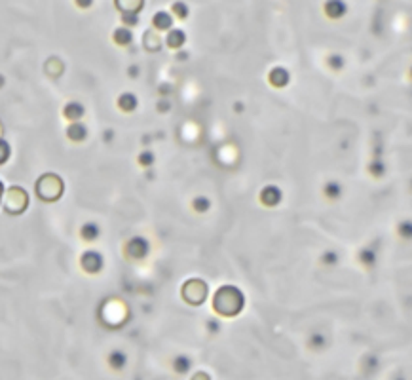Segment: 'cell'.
Listing matches in <instances>:
<instances>
[{
	"instance_id": "1",
	"label": "cell",
	"mask_w": 412,
	"mask_h": 380,
	"mask_svg": "<svg viewBox=\"0 0 412 380\" xmlns=\"http://www.w3.org/2000/svg\"><path fill=\"white\" fill-rule=\"evenodd\" d=\"M245 297L234 285H223L213 297V310L223 317H234L243 310Z\"/></svg>"
},
{
	"instance_id": "2",
	"label": "cell",
	"mask_w": 412,
	"mask_h": 380,
	"mask_svg": "<svg viewBox=\"0 0 412 380\" xmlns=\"http://www.w3.org/2000/svg\"><path fill=\"white\" fill-rule=\"evenodd\" d=\"M65 187H63V181L61 177L53 175V173H46L40 179L37 181V194L38 198L44 201H55L61 198Z\"/></svg>"
},
{
	"instance_id": "3",
	"label": "cell",
	"mask_w": 412,
	"mask_h": 380,
	"mask_svg": "<svg viewBox=\"0 0 412 380\" xmlns=\"http://www.w3.org/2000/svg\"><path fill=\"white\" fill-rule=\"evenodd\" d=\"M29 206V194L25 192L19 187H12L6 194V200H4V209H6L10 215H19L23 213Z\"/></svg>"
},
{
	"instance_id": "4",
	"label": "cell",
	"mask_w": 412,
	"mask_h": 380,
	"mask_svg": "<svg viewBox=\"0 0 412 380\" xmlns=\"http://www.w3.org/2000/svg\"><path fill=\"white\" fill-rule=\"evenodd\" d=\"M182 299L192 304V306H200L203 301L207 299V285L202 280H190L182 285Z\"/></svg>"
},
{
	"instance_id": "5",
	"label": "cell",
	"mask_w": 412,
	"mask_h": 380,
	"mask_svg": "<svg viewBox=\"0 0 412 380\" xmlns=\"http://www.w3.org/2000/svg\"><path fill=\"white\" fill-rule=\"evenodd\" d=\"M125 255L130 258H133V260L145 258L146 255H148V242L141 236L131 238L130 242L125 244Z\"/></svg>"
},
{
	"instance_id": "6",
	"label": "cell",
	"mask_w": 412,
	"mask_h": 380,
	"mask_svg": "<svg viewBox=\"0 0 412 380\" xmlns=\"http://www.w3.org/2000/svg\"><path fill=\"white\" fill-rule=\"evenodd\" d=\"M80 265H82V268H84L87 274H97L103 268V255L93 251V249H89V251L82 253Z\"/></svg>"
},
{
	"instance_id": "7",
	"label": "cell",
	"mask_w": 412,
	"mask_h": 380,
	"mask_svg": "<svg viewBox=\"0 0 412 380\" xmlns=\"http://www.w3.org/2000/svg\"><path fill=\"white\" fill-rule=\"evenodd\" d=\"M281 198H283V194L277 187H266L261 192V201H262V206H266V208H275V206L281 201Z\"/></svg>"
},
{
	"instance_id": "8",
	"label": "cell",
	"mask_w": 412,
	"mask_h": 380,
	"mask_svg": "<svg viewBox=\"0 0 412 380\" xmlns=\"http://www.w3.org/2000/svg\"><path fill=\"white\" fill-rule=\"evenodd\" d=\"M289 78H291L289 71L283 69V67H275V69H272L270 74H268V82L274 87H285L289 84Z\"/></svg>"
},
{
	"instance_id": "9",
	"label": "cell",
	"mask_w": 412,
	"mask_h": 380,
	"mask_svg": "<svg viewBox=\"0 0 412 380\" xmlns=\"http://www.w3.org/2000/svg\"><path fill=\"white\" fill-rule=\"evenodd\" d=\"M84 112H86V108L82 107L80 103H76V101H71V103H67L65 108H63V116H65L67 120H71V122H80V118L84 116Z\"/></svg>"
},
{
	"instance_id": "10",
	"label": "cell",
	"mask_w": 412,
	"mask_h": 380,
	"mask_svg": "<svg viewBox=\"0 0 412 380\" xmlns=\"http://www.w3.org/2000/svg\"><path fill=\"white\" fill-rule=\"evenodd\" d=\"M186 42V35L182 33L181 29H171L166 36V44L171 48V50H181L182 46Z\"/></svg>"
},
{
	"instance_id": "11",
	"label": "cell",
	"mask_w": 412,
	"mask_h": 380,
	"mask_svg": "<svg viewBox=\"0 0 412 380\" xmlns=\"http://www.w3.org/2000/svg\"><path fill=\"white\" fill-rule=\"evenodd\" d=\"M152 25H154V31H171V25H173V15H169L167 12H158V14L152 17Z\"/></svg>"
},
{
	"instance_id": "12",
	"label": "cell",
	"mask_w": 412,
	"mask_h": 380,
	"mask_svg": "<svg viewBox=\"0 0 412 380\" xmlns=\"http://www.w3.org/2000/svg\"><path fill=\"white\" fill-rule=\"evenodd\" d=\"M143 44H145V50L148 51H158L162 48V36H160L158 31H146L145 36H143Z\"/></svg>"
},
{
	"instance_id": "13",
	"label": "cell",
	"mask_w": 412,
	"mask_h": 380,
	"mask_svg": "<svg viewBox=\"0 0 412 380\" xmlns=\"http://www.w3.org/2000/svg\"><path fill=\"white\" fill-rule=\"evenodd\" d=\"M67 137H69L71 141H74V143H80V141H84L87 137V128L82 122L71 124V126L67 128Z\"/></svg>"
},
{
	"instance_id": "14",
	"label": "cell",
	"mask_w": 412,
	"mask_h": 380,
	"mask_svg": "<svg viewBox=\"0 0 412 380\" xmlns=\"http://www.w3.org/2000/svg\"><path fill=\"white\" fill-rule=\"evenodd\" d=\"M118 107L123 112H133L137 108V97L133 94H122L118 97Z\"/></svg>"
},
{
	"instance_id": "15",
	"label": "cell",
	"mask_w": 412,
	"mask_h": 380,
	"mask_svg": "<svg viewBox=\"0 0 412 380\" xmlns=\"http://www.w3.org/2000/svg\"><path fill=\"white\" fill-rule=\"evenodd\" d=\"M99 234H101V230H99V226H97L95 222H86V224L80 228V236L84 238L86 242H95V240L99 238Z\"/></svg>"
},
{
	"instance_id": "16",
	"label": "cell",
	"mask_w": 412,
	"mask_h": 380,
	"mask_svg": "<svg viewBox=\"0 0 412 380\" xmlns=\"http://www.w3.org/2000/svg\"><path fill=\"white\" fill-rule=\"evenodd\" d=\"M325 14L331 19H338L346 14V4L344 2H327L325 4Z\"/></svg>"
},
{
	"instance_id": "17",
	"label": "cell",
	"mask_w": 412,
	"mask_h": 380,
	"mask_svg": "<svg viewBox=\"0 0 412 380\" xmlns=\"http://www.w3.org/2000/svg\"><path fill=\"white\" fill-rule=\"evenodd\" d=\"M112 40H114L118 46H130L131 40H133V35H131V31L128 29V27H120V29L114 31Z\"/></svg>"
},
{
	"instance_id": "18",
	"label": "cell",
	"mask_w": 412,
	"mask_h": 380,
	"mask_svg": "<svg viewBox=\"0 0 412 380\" xmlns=\"http://www.w3.org/2000/svg\"><path fill=\"white\" fill-rule=\"evenodd\" d=\"M190 367H192V359L186 358V356H179V358H175L173 361V369L177 371V373H188L190 371Z\"/></svg>"
},
{
	"instance_id": "19",
	"label": "cell",
	"mask_w": 412,
	"mask_h": 380,
	"mask_svg": "<svg viewBox=\"0 0 412 380\" xmlns=\"http://www.w3.org/2000/svg\"><path fill=\"white\" fill-rule=\"evenodd\" d=\"M125 361H128V358H125V354L120 350H114L109 356V363L112 369H122V367L125 365Z\"/></svg>"
},
{
	"instance_id": "20",
	"label": "cell",
	"mask_w": 412,
	"mask_h": 380,
	"mask_svg": "<svg viewBox=\"0 0 412 380\" xmlns=\"http://www.w3.org/2000/svg\"><path fill=\"white\" fill-rule=\"evenodd\" d=\"M116 8L122 10V14H139V10L143 8V2H116Z\"/></svg>"
},
{
	"instance_id": "21",
	"label": "cell",
	"mask_w": 412,
	"mask_h": 380,
	"mask_svg": "<svg viewBox=\"0 0 412 380\" xmlns=\"http://www.w3.org/2000/svg\"><path fill=\"white\" fill-rule=\"evenodd\" d=\"M323 192H325V196L329 198V200H338L340 194H342V187H340L338 183H327L325 188H323Z\"/></svg>"
},
{
	"instance_id": "22",
	"label": "cell",
	"mask_w": 412,
	"mask_h": 380,
	"mask_svg": "<svg viewBox=\"0 0 412 380\" xmlns=\"http://www.w3.org/2000/svg\"><path fill=\"white\" fill-rule=\"evenodd\" d=\"M63 69H65V67H63V63H61L59 59H55V57L50 59V61H48V65H46V72H48V74H51L53 78H57L59 74L63 72Z\"/></svg>"
},
{
	"instance_id": "23",
	"label": "cell",
	"mask_w": 412,
	"mask_h": 380,
	"mask_svg": "<svg viewBox=\"0 0 412 380\" xmlns=\"http://www.w3.org/2000/svg\"><path fill=\"white\" fill-rule=\"evenodd\" d=\"M327 67L331 69V71L338 72L344 69V57L342 55H338V53H333V55H329L327 57Z\"/></svg>"
},
{
	"instance_id": "24",
	"label": "cell",
	"mask_w": 412,
	"mask_h": 380,
	"mask_svg": "<svg viewBox=\"0 0 412 380\" xmlns=\"http://www.w3.org/2000/svg\"><path fill=\"white\" fill-rule=\"evenodd\" d=\"M192 208H194L196 213H205V211L211 208L209 198H205V196H198V198H194V201H192Z\"/></svg>"
},
{
	"instance_id": "25",
	"label": "cell",
	"mask_w": 412,
	"mask_h": 380,
	"mask_svg": "<svg viewBox=\"0 0 412 380\" xmlns=\"http://www.w3.org/2000/svg\"><path fill=\"white\" fill-rule=\"evenodd\" d=\"M359 260H361L363 265L367 266V268H372L374 266V262H376V255H374V251L370 249V247H367V249H363L361 251V255H359Z\"/></svg>"
},
{
	"instance_id": "26",
	"label": "cell",
	"mask_w": 412,
	"mask_h": 380,
	"mask_svg": "<svg viewBox=\"0 0 412 380\" xmlns=\"http://www.w3.org/2000/svg\"><path fill=\"white\" fill-rule=\"evenodd\" d=\"M171 10H173V14L179 17V19H186L188 15V6L184 4V2H175L173 6H171Z\"/></svg>"
},
{
	"instance_id": "27",
	"label": "cell",
	"mask_w": 412,
	"mask_h": 380,
	"mask_svg": "<svg viewBox=\"0 0 412 380\" xmlns=\"http://www.w3.org/2000/svg\"><path fill=\"white\" fill-rule=\"evenodd\" d=\"M139 164L143 165V167H150V165L154 164V154H152L150 151L141 152V156H139Z\"/></svg>"
},
{
	"instance_id": "28",
	"label": "cell",
	"mask_w": 412,
	"mask_h": 380,
	"mask_svg": "<svg viewBox=\"0 0 412 380\" xmlns=\"http://www.w3.org/2000/svg\"><path fill=\"white\" fill-rule=\"evenodd\" d=\"M8 158H10V144L4 139H0V164L8 162Z\"/></svg>"
},
{
	"instance_id": "29",
	"label": "cell",
	"mask_w": 412,
	"mask_h": 380,
	"mask_svg": "<svg viewBox=\"0 0 412 380\" xmlns=\"http://www.w3.org/2000/svg\"><path fill=\"white\" fill-rule=\"evenodd\" d=\"M122 23L123 25H130V27H135L139 23V15L137 14H122Z\"/></svg>"
},
{
	"instance_id": "30",
	"label": "cell",
	"mask_w": 412,
	"mask_h": 380,
	"mask_svg": "<svg viewBox=\"0 0 412 380\" xmlns=\"http://www.w3.org/2000/svg\"><path fill=\"white\" fill-rule=\"evenodd\" d=\"M336 260H338V255H336L334 251H329L323 255V262H325V265H334Z\"/></svg>"
},
{
	"instance_id": "31",
	"label": "cell",
	"mask_w": 412,
	"mask_h": 380,
	"mask_svg": "<svg viewBox=\"0 0 412 380\" xmlns=\"http://www.w3.org/2000/svg\"><path fill=\"white\" fill-rule=\"evenodd\" d=\"M370 173H372V175H376V177H382L384 173H386V169H384L382 164H372V165H370Z\"/></svg>"
},
{
	"instance_id": "32",
	"label": "cell",
	"mask_w": 412,
	"mask_h": 380,
	"mask_svg": "<svg viewBox=\"0 0 412 380\" xmlns=\"http://www.w3.org/2000/svg\"><path fill=\"white\" fill-rule=\"evenodd\" d=\"M323 342H325V337H321V335H313L310 338V346H315V348H319Z\"/></svg>"
},
{
	"instance_id": "33",
	"label": "cell",
	"mask_w": 412,
	"mask_h": 380,
	"mask_svg": "<svg viewBox=\"0 0 412 380\" xmlns=\"http://www.w3.org/2000/svg\"><path fill=\"white\" fill-rule=\"evenodd\" d=\"M158 110H162V112L169 110V103H158Z\"/></svg>"
},
{
	"instance_id": "34",
	"label": "cell",
	"mask_w": 412,
	"mask_h": 380,
	"mask_svg": "<svg viewBox=\"0 0 412 380\" xmlns=\"http://www.w3.org/2000/svg\"><path fill=\"white\" fill-rule=\"evenodd\" d=\"M128 72H130V74H131V78H137L139 69H137V67H131V69H130V71H128Z\"/></svg>"
},
{
	"instance_id": "35",
	"label": "cell",
	"mask_w": 412,
	"mask_h": 380,
	"mask_svg": "<svg viewBox=\"0 0 412 380\" xmlns=\"http://www.w3.org/2000/svg\"><path fill=\"white\" fill-rule=\"evenodd\" d=\"M194 380H209V376H207L205 373H198L194 376Z\"/></svg>"
},
{
	"instance_id": "36",
	"label": "cell",
	"mask_w": 412,
	"mask_h": 380,
	"mask_svg": "<svg viewBox=\"0 0 412 380\" xmlns=\"http://www.w3.org/2000/svg\"><path fill=\"white\" fill-rule=\"evenodd\" d=\"M2 192H4V187H2V183H0V201H2Z\"/></svg>"
},
{
	"instance_id": "37",
	"label": "cell",
	"mask_w": 412,
	"mask_h": 380,
	"mask_svg": "<svg viewBox=\"0 0 412 380\" xmlns=\"http://www.w3.org/2000/svg\"><path fill=\"white\" fill-rule=\"evenodd\" d=\"M2 84H4V78H2V76H0V86H2Z\"/></svg>"
}]
</instances>
